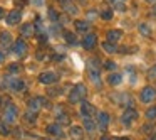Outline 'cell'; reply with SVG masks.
Listing matches in <instances>:
<instances>
[{
	"label": "cell",
	"mask_w": 156,
	"mask_h": 140,
	"mask_svg": "<svg viewBox=\"0 0 156 140\" xmlns=\"http://www.w3.org/2000/svg\"><path fill=\"white\" fill-rule=\"evenodd\" d=\"M86 93H87V88H86L84 85H76L74 88L71 89V93H69V101L71 103H79V101H82L84 100V96H86Z\"/></svg>",
	"instance_id": "cell-1"
},
{
	"label": "cell",
	"mask_w": 156,
	"mask_h": 140,
	"mask_svg": "<svg viewBox=\"0 0 156 140\" xmlns=\"http://www.w3.org/2000/svg\"><path fill=\"white\" fill-rule=\"evenodd\" d=\"M17 116H19V110L15 105H7L5 106V112H4V123L7 125H12V123L17 122Z\"/></svg>",
	"instance_id": "cell-2"
},
{
	"label": "cell",
	"mask_w": 156,
	"mask_h": 140,
	"mask_svg": "<svg viewBox=\"0 0 156 140\" xmlns=\"http://www.w3.org/2000/svg\"><path fill=\"white\" fill-rule=\"evenodd\" d=\"M156 100V89L153 86H144L139 93V101L148 105V103H153Z\"/></svg>",
	"instance_id": "cell-3"
},
{
	"label": "cell",
	"mask_w": 156,
	"mask_h": 140,
	"mask_svg": "<svg viewBox=\"0 0 156 140\" xmlns=\"http://www.w3.org/2000/svg\"><path fill=\"white\" fill-rule=\"evenodd\" d=\"M47 105V100L45 98H41V96H35V98H30L27 101V106H29V112H34L37 113L39 110L42 108V106Z\"/></svg>",
	"instance_id": "cell-4"
},
{
	"label": "cell",
	"mask_w": 156,
	"mask_h": 140,
	"mask_svg": "<svg viewBox=\"0 0 156 140\" xmlns=\"http://www.w3.org/2000/svg\"><path fill=\"white\" fill-rule=\"evenodd\" d=\"M39 81H41L42 85L51 86V85H54V83L59 81V76L55 74L54 71H44V73H41V74H39Z\"/></svg>",
	"instance_id": "cell-5"
},
{
	"label": "cell",
	"mask_w": 156,
	"mask_h": 140,
	"mask_svg": "<svg viewBox=\"0 0 156 140\" xmlns=\"http://www.w3.org/2000/svg\"><path fill=\"white\" fill-rule=\"evenodd\" d=\"M29 51V46L27 42L24 41V39H17V41H14V46H12V52L17 56H25Z\"/></svg>",
	"instance_id": "cell-6"
},
{
	"label": "cell",
	"mask_w": 156,
	"mask_h": 140,
	"mask_svg": "<svg viewBox=\"0 0 156 140\" xmlns=\"http://www.w3.org/2000/svg\"><path fill=\"white\" fill-rule=\"evenodd\" d=\"M138 118V112H136L133 106H129V108H126L124 110V113H122V116H121V120H122V123H124L126 127L128 125H131L134 120Z\"/></svg>",
	"instance_id": "cell-7"
},
{
	"label": "cell",
	"mask_w": 156,
	"mask_h": 140,
	"mask_svg": "<svg viewBox=\"0 0 156 140\" xmlns=\"http://www.w3.org/2000/svg\"><path fill=\"white\" fill-rule=\"evenodd\" d=\"M7 86L12 89V91H24L25 89V81L20 78H7Z\"/></svg>",
	"instance_id": "cell-8"
},
{
	"label": "cell",
	"mask_w": 156,
	"mask_h": 140,
	"mask_svg": "<svg viewBox=\"0 0 156 140\" xmlns=\"http://www.w3.org/2000/svg\"><path fill=\"white\" fill-rule=\"evenodd\" d=\"M22 21V12L20 10H10L7 14V17H5V22H7V25H17L19 22Z\"/></svg>",
	"instance_id": "cell-9"
},
{
	"label": "cell",
	"mask_w": 156,
	"mask_h": 140,
	"mask_svg": "<svg viewBox=\"0 0 156 140\" xmlns=\"http://www.w3.org/2000/svg\"><path fill=\"white\" fill-rule=\"evenodd\" d=\"M96 44H98V36L96 34H86L84 36V39H82V47H84L86 51L94 49Z\"/></svg>",
	"instance_id": "cell-10"
},
{
	"label": "cell",
	"mask_w": 156,
	"mask_h": 140,
	"mask_svg": "<svg viewBox=\"0 0 156 140\" xmlns=\"http://www.w3.org/2000/svg\"><path fill=\"white\" fill-rule=\"evenodd\" d=\"M96 113V108L92 103L89 101H82L81 103V115L84 116V118H92V115Z\"/></svg>",
	"instance_id": "cell-11"
},
{
	"label": "cell",
	"mask_w": 156,
	"mask_h": 140,
	"mask_svg": "<svg viewBox=\"0 0 156 140\" xmlns=\"http://www.w3.org/2000/svg\"><path fill=\"white\" fill-rule=\"evenodd\" d=\"M109 120H111V116H109L108 112H99L98 113V127H99V130L104 132V130L109 127Z\"/></svg>",
	"instance_id": "cell-12"
},
{
	"label": "cell",
	"mask_w": 156,
	"mask_h": 140,
	"mask_svg": "<svg viewBox=\"0 0 156 140\" xmlns=\"http://www.w3.org/2000/svg\"><path fill=\"white\" fill-rule=\"evenodd\" d=\"M45 132H47L51 137H55V138H57V137H62V135H64V132H62V127L59 125L57 122H55V123H51V125L45 127Z\"/></svg>",
	"instance_id": "cell-13"
},
{
	"label": "cell",
	"mask_w": 156,
	"mask_h": 140,
	"mask_svg": "<svg viewBox=\"0 0 156 140\" xmlns=\"http://www.w3.org/2000/svg\"><path fill=\"white\" fill-rule=\"evenodd\" d=\"M0 46L4 49H9L14 46V41H12V34L7 31H2L0 32Z\"/></svg>",
	"instance_id": "cell-14"
},
{
	"label": "cell",
	"mask_w": 156,
	"mask_h": 140,
	"mask_svg": "<svg viewBox=\"0 0 156 140\" xmlns=\"http://www.w3.org/2000/svg\"><path fill=\"white\" fill-rule=\"evenodd\" d=\"M106 39H108V42L116 44L118 41L122 39V31H119V29H111V31H108V34H106Z\"/></svg>",
	"instance_id": "cell-15"
},
{
	"label": "cell",
	"mask_w": 156,
	"mask_h": 140,
	"mask_svg": "<svg viewBox=\"0 0 156 140\" xmlns=\"http://www.w3.org/2000/svg\"><path fill=\"white\" fill-rule=\"evenodd\" d=\"M34 34H35V25L34 24H24L20 27V36L22 37L29 39V37H32Z\"/></svg>",
	"instance_id": "cell-16"
},
{
	"label": "cell",
	"mask_w": 156,
	"mask_h": 140,
	"mask_svg": "<svg viewBox=\"0 0 156 140\" xmlns=\"http://www.w3.org/2000/svg\"><path fill=\"white\" fill-rule=\"evenodd\" d=\"M59 2L62 4V9H64L67 14H72V15H74V14H77V12H79V9L76 7L74 4H72V0H59Z\"/></svg>",
	"instance_id": "cell-17"
},
{
	"label": "cell",
	"mask_w": 156,
	"mask_h": 140,
	"mask_svg": "<svg viewBox=\"0 0 156 140\" xmlns=\"http://www.w3.org/2000/svg\"><path fill=\"white\" fill-rule=\"evenodd\" d=\"M82 128H84V132L94 133L96 128H98V125H96V122L92 118H84L82 120Z\"/></svg>",
	"instance_id": "cell-18"
},
{
	"label": "cell",
	"mask_w": 156,
	"mask_h": 140,
	"mask_svg": "<svg viewBox=\"0 0 156 140\" xmlns=\"http://www.w3.org/2000/svg\"><path fill=\"white\" fill-rule=\"evenodd\" d=\"M108 83L111 86H119L122 83V76L118 74V73H111V74L108 76Z\"/></svg>",
	"instance_id": "cell-19"
},
{
	"label": "cell",
	"mask_w": 156,
	"mask_h": 140,
	"mask_svg": "<svg viewBox=\"0 0 156 140\" xmlns=\"http://www.w3.org/2000/svg\"><path fill=\"white\" fill-rule=\"evenodd\" d=\"M74 25H76V31L79 32H89V27H91L87 21H76Z\"/></svg>",
	"instance_id": "cell-20"
},
{
	"label": "cell",
	"mask_w": 156,
	"mask_h": 140,
	"mask_svg": "<svg viewBox=\"0 0 156 140\" xmlns=\"http://www.w3.org/2000/svg\"><path fill=\"white\" fill-rule=\"evenodd\" d=\"M102 49H104L108 54H116V52L119 51V47L116 44H112V42H102Z\"/></svg>",
	"instance_id": "cell-21"
},
{
	"label": "cell",
	"mask_w": 156,
	"mask_h": 140,
	"mask_svg": "<svg viewBox=\"0 0 156 140\" xmlns=\"http://www.w3.org/2000/svg\"><path fill=\"white\" fill-rule=\"evenodd\" d=\"M62 36H64V39H66V42H67V44H77V37H76L74 32L64 31V32H62Z\"/></svg>",
	"instance_id": "cell-22"
},
{
	"label": "cell",
	"mask_w": 156,
	"mask_h": 140,
	"mask_svg": "<svg viewBox=\"0 0 156 140\" xmlns=\"http://www.w3.org/2000/svg\"><path fill=\"white\" fill-rule=\"evenodd\" d=\"M82 133H84V128L82 127H79V125H72L71 127V135L74 137V138H82Z\"/></svg>",
	"instance_id": "cell-23"
},
{
	"label": "cell",
	"mask_w": 156,
	"mask_h": 140,
	"mask_svg": "<svg viewBox=\"0 0 156 140\" xmlns=\"http://www.w3.org/2000/svg\"><path fill=\"white\" fill-rule=\"evenodd\" d=\"M138 31H139V34L144 36V37H149V36H151V27H149L148 24H144V22L138 25Z\"/></svg>",
	"instance_id": "cell-24"
},
{
	"label": "cell",
	"mask_w": 156,
	"mask_h": 140,
	"mask_svg": "<svg viewBox=\"0 0 156 140\" xmlns=\"http://www.w3.org/2000/svg\"><path fill=\"white\" fill-rule=\"evenodd\" d=\"M24 118H25V122H27V123H35V122H37V113L27 112V113L24 115Z\"/></svg>",
	"instance_id": "cell-25"
},
{
	"label": "cell",
	"mask_w": 156,
	"mask_h": 140,
	"mask_svg": "<svg viewBox=\"0 0 156 140\" xmlns=\"http://www.w3.org/2000/svg\"><path fill=\"white\" fill-rule=\"evenodd\" d=\"M112 5H114V9H116V10H119V12H124L126 10V5L122 4L121 0H112Z\"/></svg>",
	"instance_id": "cell-26"
},
{
	"label": "cell",
	"mask_w": 156,
	"mask_h": 140,
	"mask_svg": "<svg viewBox=\"0 0 156 140\" xmlns=\"http://www.w3.org/2000/svg\"><path fill=\"white\" fill-rule=\"evenodd\" d=\"M101 17L104 19V21H111L112 19V10L111 9H104V10L101 12Z\"/></svg>",
	"instance_id": "cell-27"
},
{
	"label": "cell",
	"mask_w": 156,
	"mask_h": 140,
	"mask_svg": "<svg viewBox=\"0 0 156 140\" xmlns=\"http://www.w3.org/2000/svg\"><path fill=\"white\" fill-rule=\"evenodd\" d=\"M146 118L148 120H154L156 118V106H151L149 110H146Z\"/></svg>",
	"instance_id": "cell-28"
},
{
	"label": "cell",
	"mask_w": 156,
	"mask_h": 140,
	"mask_svg": "<svg viewBox=\"0 0 156 140\" xmlns=\"http://www.w3.org/2000/svg\"><path fill=\"white\" fill-rule=\"evenodd\" d=\"M49 19H51L52 22H57L59 21V14L55 9H49Z\"/></svg>",
	"instance_id": "cell-29"
},
{
	"label": "cell",
	"mask_w": 156,
	"mask_h": 140,
	"mask_svg": "<svg viewBox=\"0 0 156 140\" xmlns=\"http://www.w3.org/2000/svg\"><path fill=\"white\" fill-rule=\"evenodd\" d=\"M148 79H156V64L149 68V71H148Z\"/></svg>",
	"instance_id": "cell-30"
},
{
	"label": "cell",
	"mask_w": 156,
	"mask_h": 140,
	"mask_svg": "<svg viewBox=\"0 0 156 140\" xmlns=\"http://www.w3.org/2000/svg\"><path fill=\"white\" fill-rule=\"evenodd\" d=\"M0 132H2V135H9V128H7V123H4V122H0Z\"/></svg>",
	"instance_id": "cell-31"
},
{
	"label": "cell",
	"mask_w": 156,
	"mask_h": 140,
	"mask_svg": "<svg viewBox=\"0 0 156 140\" xmlns=\"http://www.w3.org/2000/svg\"><path fill=\"white\" fill-rule=\"evenodd\" d=\"M104 68H106V69H109V71H112V69H116V62H112V61H106V62H104Z\"/></svg>",
	"instance_id": "cell-32"
},
{
	"label": "cell",
	"mask_w": 156,
	"mask_h": 140,
	"mask_svg": "<svg viewBox=\"0 0 156 140\" xmlns=\"http://www.w3.org/2000/svg\"><path fill=\"white\" fill-rule=\"evenodd\" d=\"M19 69L20 68H19V64H15V62H12V64L9 66V73H17Z\"/></svg>",
	"instance_id": "cell-33"
},
{
	"label": "cell",
	"mask_w": 156,
	"mask_h": 140,
	"mask_svg": "<svg viewBox=\"0 0 156 140\" xmlns=\"http://www.w3.org/2000/svg\"><path fill=\"white\" fill-rule=\"evenodd\" d=\"M4 59H5V52L0 51V62H4Z\"/></svg>",
	"instance_id": "cell-34"
},
{
	"label": "cell",
	"mask_w": 156,
	"mask_h": 140,
	"mask_svg": "<svg viewBox=\"0 0 156 140\" xmlns=\"http://www.w3.org/2000/svg\"><path fill=\"white\" fill-rule=\"evenodd\" d=\"M4 15H5V10L2 7H0V19H4Z\"/></svg>",
	"instance_id": "cell-35"
},
{
	"label": "cell",
	"mask_w": 156,
	"mask_h": 140,
	"mask_svg": "<svg viewBox=\"0 0 156 140\" xmlns=\"http://www.w3.org/2000/svg\"><path fill=\"white\" fill-rule=\"evenodd\" d=\"M101 140H111L109 137H101Z\"/></svg>",
	"instance_id": "cell-36"
},
{
	"label": "cell",
	"mask_w": 156,
	"mask_h": 140,
	"mask_svg": "<svg viewBox=\"0 0 156 140\" xmlns=\"http://www.w3.org/2000/svg\"><path fill=\"white\" fill-rule=\"evenodd\" d=\"M116 140H129V138H124V137H119V138H116Z\"/></svg>",
	"instance_id": "cell-37"
},
{
	"label": "cell",
	"mask_w": 156,
	"mask_h": 140,
	"mask_svg": "<svg viewBox=\"0 0 156 140\" xmlns=\"http://www.w3.org/2000/svg\"><path fill=\"white\" fill-rule=\"evenodd\" d=\"M153 14L156 15V5H154V7H153Z\"/></svg>",
	"instance_id": "cell-38"
},
{
	"label": "cell",
	"mask_w": 156,
	"mask_h": 140,
	"mask_svg": "<svg viewBox=\"0 0 156 140\" xmlns=\"http://www.w3.org/2000/svg\"><path fill=\"white\" fill-rule=\"evenodd\" d=\"M146 2H156V0H146Z\"/></svg>",
	"instance_id": "cell-39"
},
{
	"label": "cell",
	"mask_w": 156,
	"mask_h": 140,
	"mask_svg": "<svg viewBox=\"0 0 156 140\" xmlns=\"http://www.w3.org/2000/svg\"><path fill=\"white\" fill-rule=\"evenodd\" d=\"M45 140H55V138H45Z\"/></svg>",
	"instance_id": "cell-40"
},
{
	"label": "cell",
	"mask_w": 156,
	"mask_h": 140,
	"mask_svg": "<svg viewBox=\"0 0 156 140\" xmlns=\"http://www.w3.org/2000/svg\"><path fill=\"white\" fill-rule=\"evenodd\" d=\"M74 2H76V0H74ZM79 2H84V0H79Z\"/></svg>",
	"instance_id": "cell-41"
},
{
	"label": "cell",
	"mask_w": 156,
	"mask_h": 140,
	"mask_svg": "<svg viewBox=\"0 0 156 140\" xmlns=\"http://www.w3.org/2000/svg\"><path fill=\"white\" fill-rule=\"evenodd\" d=\"M148 140H151V138H148Z\"/></svg>",
	"instance_id": "cell-42"
}]
</instances>
